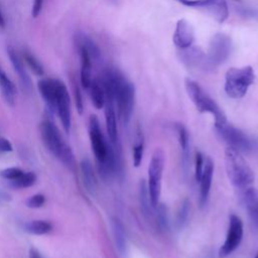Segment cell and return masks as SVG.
Here are the masks:
<instances>
[{
    "mask_svg": "<svg viewBox=\"0 0 258 258\" xmlns=\"http://www.w3.org/2000/svg\"><path fill=\"white\" fill-rule=\"evenodd\" d=\"M189 210H190V203L188 202L187 199H184L180 203V205L176 211L175 220H174V225H175L176 229L181 230L186 225L187 220H188Z\"/></svg>",
    "mask_w": 258,
    "mask_h": 258,
    "instance_id": "4316f807",
    "label": "cell"
},
{
    "mask_svg": "<svg viewBox=\"0 0 258 258\" xmlns=\"http://www.w3.org/2000/svg\"><path fill=\"white\" fill-rule=\"evenodd\" d=\"M186 93L196 106L197 110L201 113H210L215 118V127H218L227 122L226 115L219 105L213 100L208 93L200 86L199 83L191 79H185L184 82Z\"/></svg>",
    "mask_w": 258,
    "mask_h": 258,
    "instance_id": "277c9868",
    "label": "cell"
},
{
    "mask_svg": "<svg viewBox=\"0 0 258 258\" xmlns=\"http://www.w3.org/2000/svg\"><path fill=\"white\" fill-rule=\"evenodd\" d=\"M244 203L253 228L258 231V188L249 186L245 188Z\"/></svg>",
    "mask_w": 258,
    "mask_h": 258,
    "instance_id": "ac0fdd59",
    "label": "cell"
},
{
    "mask_svg": "<svg viewBox=\"0 0 258 258\" xmlns=\"http://www.w3.org/2000/svg\"><path fill=\"white\" fill-rule=\"evenodd\" d=\"M23 172L24 171L18 167H8V168H5L0 171V176L3 177L4 179L11 181V180H14V179H17L18 177H20L23 174Z\"/></svg>",
    "mask_w": 258,
    "mask_h": 258,
    "instance_id": "d6a6232c",
    "label": "cell"
},
{
    "mask_svg": "<svg viewBox=\"0 0 258 258\" xmlns=\"http://www.w3.org/2000/svg\"><path fill=\"white\" fill-rule=\"evenodd\" d=\"M178 3L209 13L218 23H223L229 16L226 0H175Z\"/></svg>",
    "mask_w": 258,
    "mask_h": 258,
    "instance_id": "9c48e42d",
    "label": "cell"
},
{
    "mask_svg": "<svg viewBox=\"0 0 258 258\" xmlns=\"http://www.w3.org/2000/svg\"><path fill=\"white\" fill-rule=\"evenodd\" d=\"M24 59L26 61V63L28 64V67L31 69V71L37 75V76H41L43 74V68L40 64V62L38 61V59L29 51H25L24 52Z\"/></svg>",
    "mask_w": 258,
    "mask_h": 258,
    "instance_id": "1f68e13d",
    "label": "cell"
},
{
    "mask_svg": "<svg viewBox=\"0 0 258 258\" xmlns=\"http://www.w3.org/2000/svg\"><path fill=\"white\" fill-rule=\"evenodd\" d=\"M243 222L235 214L229 217V226L225 242L219 249V258H226L232 254L241 244L243 239Z\"/></svg>",
    "mask_w": 258,
    "mask_h": 258,
    "instance_id": "ba28073f",
    "label": "cell"
},
{
    "mask_svg": "<svg viewBox=\"0 0 258 258\" xmlns=\"http://www.w3.org/2000/svg\"><path fill=\"white\" fill-rule=\"evenodd\" d=\"M80 56H81V84L83 88L89 89L91 83H92V57L88 50L82 46L78 45Z\"/></svg>",
    "mask_w": 258,
    "mask_h": 258,
    "instance_id": "44dd1931",
    "label": "cell"
},
{
    "mask_svg": "<svg viewBox=\"0 0 258 258\" xmlns=\"http://www.w3.org/2000/svg\"><path fill=\"white\" fill-rule=\"evenodd\" d=\"M43 2L44 0H34L33 4H32V10H31V14L33 17H37L42 9L43 6Z\"/></svg>",
    "mask_w": 258,
    "mask_h": 258,
    "instance_id": "8d00e7d4",
    "label": "cell"
},
{
    "mask_svg": "<svg viewBox=\"0 0 258 258\" xmlns=\"http://www.w3.org/2000/svg\"><path fill=\"white\" fill-rule=\"evenodd\" d=\"M36 181V175L32 171L23 172V174L17 179L11 180L10 185L13 188H26L33 185Z\"/></svg>",
    "mask_w": 258,
    "mask_h": 258,
    "instance_id": "f546056e",
    "label": "cell"
},
{
    "mask_svg": "<svg viewBox=\"0 0 258 258\" xmlns=\"http://www.w3.org/2000/svg\"><path fill=\"white\" fill-rule=\"evenodd\" d=\"M225 167L229 180L237 188H247L255 180V174L241 153L231 147L225 150Z\"/></svg>",
    "mask_w": 258,
    "mask_h": 258,
    "instance_id": "3957f363",
    "label": "cell"
},
{
    "mask_svg": "<svg viewBox=\"0 0 258 258\" xmlns=\"http://www.w3.org/2000/svg\"><path fill=\"white\" fill-rule=\"evenodd\" d=\"M90 96L92 103L96 109H102L105 105L106 97L104 88L100 82V80H92V83L89 87Z\"/></svg>",
    "mask_w": 258,
    "mask_h": 258,
    "instance_id": "d4e9b609",
    "label": "cell"
},
{
    "mask_svg": "<svg viewBox=\"0 0 258 258\" xmlns=\"http://www.w3.org/2000/svg\"><path fill=\"white\" fill-rule=\"evenodd\" d=\"M213 175H214V162L210 156H206L204 160V168L201 175V178L199 180L200 182V206L203 207L206 205L211 186L213 181Z\"/></svg>",
    "mask_w": 258,
    "mask_h": 258,
    "instance_id": "5bb4252c",
    "label": "cell"
},
{
    "mask_svg": "<svg viewBox=\"0 0 258 258\" xmlns=\"http://www.w3.org/2000/svg\"><path fill=\"white\" fill-rule=\"evenodd\" d=\"M7 53L9 56V59L12 63V67L14 69V71L17 73L23 87L26 90H30L31 88V82H30V78L28 76V74L26 73V70L24 68V64L21 60V58L18 56V54L16 53V51L13 49V47L9 46L7 48Z\"/></svg>",
    "mask_w": 258,
    "mask_h": 258,
    "instance_id": "7402d4cb",
    "label": "cell"
},
{
    "mask_svg": "<svg viewBox=\"0 0 258 258\" xmlns=\"http://www.w3.org/2000/svg\"><path fill=\"white\" fill-rule=\"evenodd\" d=\"M13 147L10 141L4 137H0V152H10Z\"/></svg>",
    "mask_w": 258,
    "mask_h": 258,
    "instance_id": "74e56055",
    "label": "cell"
},
{
    "mask_svg": "<svg viewBox=\"0 0 258 258\" xmlns=\"http://www.w3.org/2000/svg\"><path fill=\"white\" fill-rule=\"evenodd\" d=\"M23 228H24V231L29 234L40 236V235H45L49 233L52 230V225L47 221L33 220V221L27 222Z\"/></svg>",
    "mask_w": 258,
    "mask_h": 258,
    "instance_id": "484cf974",
    "label": "cell"
},
{
    "mask_svg": "<svg viewBox=\"0 0 258 258\" xmlns=\"http://www.w3.org/2000/svg\"><path fill=\"white\" fill-rule=\"evenodd\" d=\"M178 55L181 62L190 70H196L202 73L215 70V67L209 61L207 54L200 47L191 45L187 48L180 49Z\"/></svg>",
    "mask_w": 258,
    "mask_h": 258,
    "instance_id": "8fae6325",
    "label": "cell"
},
{
    "mask_svg": "<svg viewBox=\"0 0 258 258\" xmlns=\"http://www.w3.org/2000/svg\"><path fill=\"white\" fill-rule=\"evenodd\" d=\"M111 229L117 251L120 255H125L127 250V236L122 222L118 218H111Z\"/></svg>",
    "mask_w": 258,
    "mask_h": 258,
    "instance_id": "d6986e66",
    "label": "cell"
},
{
    "mask_svg": "<svg viewBox=\"0 0 258 258\" xmlns=\"http://www.w3.org/2000/svg\"><path fill=\"white\" fill-rule=\"evenodd\" d=\"M232 49V40L225 33H216L209 44L208 59L216 68L225 62L229 57Z\"/></svg>",
    "mask_w": 258,
    "mask_h": 258,
    "instance_id": "30bf717a",
    "label": "cell"
},
{
    "mask_svg": "<svg viewBox=\"0 0 258 258\" xmlns=\"http://www.w3.org/2000/svg\"><path fill=\"white\" fill-rule=\"evenodd\" d=\"M235 1H240V0H235Z\"/></svg>",
    "mask_w": 258,
    "mask_h": 258,
    "instance_id": "b9f144b4",
    "label": "cell"
},
{
    "mask_svg": "<svg viewBox=\"0 0 258 258\" xmlns=\"http://www.w3.org/2000/svg\"><path fill=\"white\" fill-rule=\"evenodd\" d=\"M80 165H81V174H82L83 182H84L86 189L90 194L95 195L97 191L98 182H97L96 173H95V170H94V167H93L91 161L88 158H84L81 161Z\"/></svg>",
    "mask_w": 258,
    "mask_h": 258,
    "instance_id": "ffe728a7",
    "label": "cell"
},
{
    "mask_svg": "<svg viewBox=\"0 0 258 258\" xmlns=\"http://www.w3.org/2000/svg\"><path fill=\"white\" fill-rule=\"evenodd\" d=\"M60 82V80L56 79H43L37 84L38 90L50 110H55L56 96Z\"/></svg>",
    "mask_w": 258,
    "mask_h": 258,
    "instance_id": "9a60e30c",
    "label": "cell"
},
{
    "mask_svg": "<svg viewBox=\"0 0 258 258\" xmlns=\"http://www.w3.org/2000/svg\"><path fill=\"white\" fill-rule=\"evenodd\" d=\"M55 111L59 117L61 125L67 133L71 129V99L66 85L60 82L56 102H55Z\"/></svg>",
    "mask_w": 258,
    "mask_h": 258,
    "instance_id": "7c38bea8",
    "label": "cell"
},
{
    "mask_svg": "<svg viewBox=\"0 0 258 258\" xmlns=\"http://www.w3.org/2000/svg\"><path fill=\"white\" fill-rule=\"evenodd\" d=\"M39 130L46 149L66 166H74V153L69 144L64 141L58 128L51 121L45 120L40 124Z\"/></svg>",
    "mask_w": 258,
    "mask_h": 258,
    "instance_id": "7a4b0ae2",
    "label": "cell"
},
{
    "mask_svg": "<svg viewBox=\"0 0 258 258\" xmlns=\"http://www.w3.org/2000/svg\"><path fill=\"white\" fill-rule=\"evenodd\" d=\"M139 201H140V209L144 218L146 219V221H148V223L156 227L155 207L152 205L149 191H148L147 182H145V180H141L139 185Z\"/></svg>",
    "mask_w": 258,
    "mask_h": 258,
    "instance_id": "e0dca14e",
    "label": "cell"
},
{
    "mask_svg": "<svg viewBox=\"0 0 258 258\" xmlns=\"http://www.w3.org/2000/svg\"><path fill=\"white\" fill-rule=\"evenodd\" d=\"M0 25H1V26L4 25V18H3V15H2V13H1V11H0Z\"/></svg>",
    "mask_w": 258,
    "mask_h": 258,
    "instance_id": "ab89813d",
    "label": "cell"
},
{
    "mask_svg": "<svg viewBox=\"0 0 258 258\" xmlns=\"http://www.w3.org/2000/svg\"><path fill=\"white\" fill-rule=\"evenodd\" d=\"M44 203H45V197L43 195L36 194L28 198V200L26 201V206L30 209H38L42 207Z\"/></svg>",
    "mask_w": 258,
    "mask_h": 258,
    "instance_id": "836d02e7",
    "label": "cell"
},
{
    "mask_svg": "<svg viewBox=\"0 0 258 258\" xmlns=\"http://www.w3.org/2000/svg\"><path fill=\"white\" fill-rule=\"evenodd\" d=\"M165 155L162 149L156 148L152 153L149 166H148V191L154 207L159 203V197L161 192V179L164 169Z\"/></svg>",
    "mask_w": 258,
    "mask_h": 258,
    "instance_id": "8992f818",
    "label": "cell"
},
{
    "mask_svg": "<svg viewBox=\"0 0 258 258\" xmlns=\"http://www.w3.org/2000/svg\"><path fill=\"white\" fill-rule=\"evenodd\" d=\"M106 99H111L117 107L118 116L123 124H128L135 100L133 84L116 69H106L100 79Z\"/></svg>",
    "mask_w": 258,
    "mask_h": 258,
    "instance_id": "6da1fadb",
    "label": "cell"
},
{
    "mask_svg": "<svg viewBox=\"0 0 258 258\" xmlns=\"http://www.w3.org/2000/svg\"><path fill=\"white\" fill-rule=\"evenodd\" d=\"M75 99H76V106L77 109L79 111L80 114L83 113V109H84V105H83V98H82V94L81 91L78 87H76L75 89Z\"/></svg>",
    "mask_w": 258,
    "mask_h": 258,
    "instance_id": "d590c367",
    "label": "cell"
},
{
    "mask_svg": "<svg viewBox=\"0 0 258 258\" xmlns=\"http://www.w3.org/2000/svg\"><path fill=\"white\" fill-rule=\"evenodd\" d=\"M172 41L179 49H184L192 45L195 41V31L190 23L185 19H179L177 21L172 35Z\"/></svg>",
    "mask_w": 258,
    "mask_h": 258,
    "instance_id": "4fadbf2b",
    "label": "cell"
},
{
    "mask_svg": "<svg viewBox=\"0 0 258 258\" xmlns=\"http://www.w3.org/2000/svg\"><path fill=\"white\" fill-rule=\"evenodd\" d=\"M254 258H258V253H257V254H256V256H255V257H254Z\"/></svg>",
    "mask_w": 258,
    "mask_h": 258,
    "instance_id": "60d3db41",
    "label": "cell"
},
{
    "mask_svg": "<svg viewBox=\"0 0 258 258\" xmlns=\"http://www.w3.org/2000/svg\"><path fill=\"white\" fill-rule=\"evenodd\" d=\"M0 90L5 102L9 106H14L16 101V89L12 81L8 78L2 67L0 66Z\"/></svg>",
    "mask_w": 258,
    "mask_h": 258,
    "instance_id": "603a6c76",
    "label": "cell"
},
{
    "mask_svg": "<svg viewBox=\"0 0 258 258\" xmlns=\"http://www.w3.org/2000/svg\"><path fill=\"white\" fill-rule=\"evenodd\" d=\"M222 138L229 144V147L239 151L240 153H250L256 148V141L249 137L239 128L228 123V121L216 127Z\"/></svg>",
    "mask_w": 258,
    "mask_h": 258,
    "instance_id": "52a82bcc",
    "label": "cell"
},
{
    "mask_svg": "<svg viewBox=\"0 0 258 258\" xmlns=\"http://www.w3.org/2000/svg\"><path fill=\"white\" fill-rule=\"evenodd\" d=\"M105 119H106V129L107 134L110 139L111 144L114 146L118 145V130H117V118L115 104L111 99H106L105 101Z\"/></svg>",
    "mask_w": 258,
    "mask_h": 258,
    "instance_id": "2e32d148",
    "label": "cell"
},
{
    "mask_svg": "<svg viewBox=\"0 0 258 258\" xmlns=\"http://www.w3.org/2000/svg\"><path fill=\"white\" fill-rule=\"evenodd\" d=\"M77 43H78V45L84 46L88 50L92 59H97L100 57V50H99L97 44L87 35L79 34V36L77 37Z\"/></svg>",
    "mask_w": 258,
    "mask_h": 258,
    "instance_id": "f1b7e54d",
    "label": "cell"
},
{
    "mask_svg": "<svg viewBox=\"0 0 258 258\" xmlns=\"http://www.w3.org/2000/svg\"><path fill=\"white\" fill-rule=\"evenodd\" d=\"M143 152H144V142H143V136L141 132H139V139L137 140V143L133 146L132 154H133V164L135 167H138L141 164L142 158H143Z\"/></svg>",
    "mask_w": 258,
    "mask_h": 258,
    "instance_id": "4dcf8cb0",
    "label": "cell"
},
{
    "mask_svg": "<svg viewBox=\"0 0 258 258\" xmlns=\"http://www.w3.org/2000/svg\"><path fill=\"white\" fill-rule=\"evenodd\" d=\"M178 143L182 152V160L184 163L187 162L188 156H189V133L186 129V127L181 123H176L174 125Z\"/></svg>",
    "mask_w": 258,
    "mask_h": 258,
    "instance_id": "cb8c5ba5",
    "label": "cell"
},
{
    "mask_svg": "<svg viewBox=\"0 0 258 258\" xmlns=\"http://www.w3.org/2000/svg\"><path fill=\"white\" fill-rule=\"evenodd\" d=\"M155 223L160 231H166L169 226L167 209L163 204L158 203L155 207Z\"/></svg>",
    "mask_w": 258,
    "mask_h": 258,
    "instance_id": "83f0119b",
    "label": "cell"
},
{
    "mask_svg": "<svg viewBox=\"0 0 258 258\" xmlns=\"http://www.w3.org/2000/svg\"><path fill=\"white\" fill-rule=\"evenodd\" d=\"M29 258H42L40 253L35 248L29 249Z\"/></svg>",
    "mask_w": 258,
    "mask_h": 258,
    "instance_id": "f35d334b",
    "label": "cell"
},
{
    "mask_svg": "<svg viewBox=\"0 0 258 258\" xmlns=\"http://www.w3.org/2000/svg\"><path fill=\"white\" fill-rule=\"evenodd\" d=\"M254 81L255 74L251 67L230 68L225 76V92L232 99H241Z\"/></svg>",
    "mask_w": 258,
    "mask_h": 258,
    "instance_id": "5b68a950",
    "label": "cell"
},
{
    "mask_svg": "<svg viewBox=\"0 0 258 258\" xmlns=\"http://www.w3.org/2000/svg\"><path fill=\"white\" fill-rule=\"evenodd\" d=\"M204 160H205V156L200 151H198L196 153V157H195V177L198 182H199L202 172H203Z\"/></svg>",
    "mask_w": 258,
    "mask_h": 258,
    "instance_id": "e575fe53",
    "label": "cell"
}]
</instances>
